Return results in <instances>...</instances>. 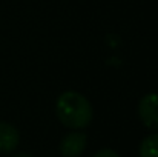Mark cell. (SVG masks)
I'll list each match as a JSON object with an SVG mask.
<instances>
[{
	"mask_svg": "<svg viewBox=\"0 0 158 157\" xmlns=\"http://www.w3.org/2000/svg\"><path fill=\"white\" fill-rule=\"evenodd\" d=\"M20 142L17 128L8 122H0V153H12Z\"/></svg>",
	"mask_w": 158,
	"mask_h": 157,
	"instance_id": "4",
	"label": "cell"
},
{
	"mask_svg": "<svg viewBox=\"0 0 158 157\" xmlns=\"http://www.w3.org/2000/svg\"><path fill=\"white\" fill-rule=\"evenodd\" d=\"M138 117L149 129L158 131V94H146L138 103Z\"/></svg>",
	"mask_w": 158,
	"mask_h": 157,
	"instance_id": "2",
	"label": "cell"
},
{
	"mask_svg": "<svg viewBox=\"0 0 158 157\" xmlns=\"http://www.w3.org/2000/svg\"><path fill=\"white\" fill-rule=\"evenodd\" d=\"M88 145V137L86 134L80 133V131H74L66 134L58 145L60 154L63 157H80L83 154V151L86 150Z\"/></svg>",
	"mask_w": 158,
	"mask_h": 157,
	"instance_id": "3",
	"label": "cell"
},
{
	"mask_svg": "<svg viewBox=\"0 0 158 157\" xmlns=\"http://www.w3.org/2000/svg\"><path fill=\"white\" fill-rule=\"evenodd\" d=\"M15 157H32L31 154H26V153H20V154H17Z\"/></svg>",
	"mask_w": 158,
	"mask_h": 157,
	"instance_id": "7",
	"label": "cell"
},
{
	"mask_svg": "<svg viewBox=\"0 0 158 157\" xmlns=\"http://www.w3.org/2000/svg\"><path fill=\"white\" fill-rule=\"evenodd\" d=\"M140 157H158V133L144 137L138 148Z\"/></svg>",
	"mask_w": 158,
	"mask_h": 157,
	"instance_id": "5",
	"label": "cell"
},
{
	"mask_svg": "<svg viewBox=\"0 0 158 157\" xmlns=\"http://www.w3.org/2000/svg\"><path fill=\"white\" fill-rule=\"evenodd\" d=\"M94 157H120L114 150H109V148H105V150H100L98 153H95Z\"/></svg>",
	"mask_w": 158,
	"mask_h": 157,
	"instance_id": "6",
	"label": "cell"
},
{
	"mask_svg": "<svg viewBox=\"0 0 158 157\" xmlns=\"http://www.w3.org/2000/svg\"><path fill=\"white\" fill-rule=\"evenodd\" d=\"M55 112L58 120L71 129L86 128L94 116L91 102L77 91L61 93L55 103Z\"/></svg>",
	"mask_w": 158,
	"mask_h": 157,
	"instance_id": "1",
	"label": "cell"
}]
</instances>
